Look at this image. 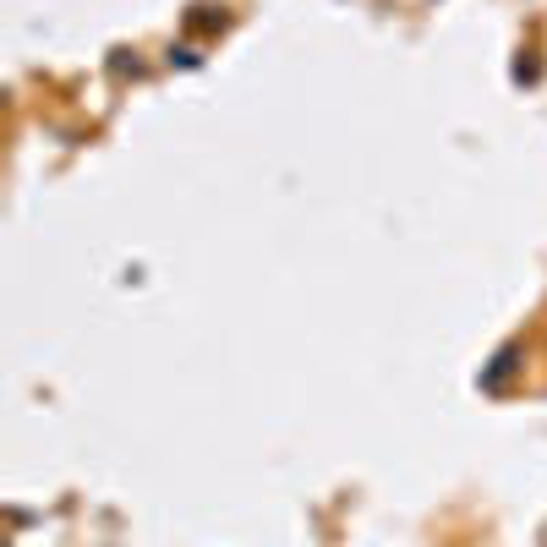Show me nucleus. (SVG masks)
Wrapping results in <instances>:
<instances>
[{"mask_svg": "<svg viewBox=\"0 0 547 547\" xmlns=\"http://www.w3.org/2000/svg\"><path fill=\"white\" fill-rule=\"evenodd\" d=\"M515 372H520V345H515V340H509V345H504V351H498V356H493V362H487V367H482V378H476V383H482V389H504V383H509V378H515Z\"/></svg>", "mask_w": 547, "mask_h": 547, "instance_id": "nucleus-1", "label": "nucleus"}]
</instances>
